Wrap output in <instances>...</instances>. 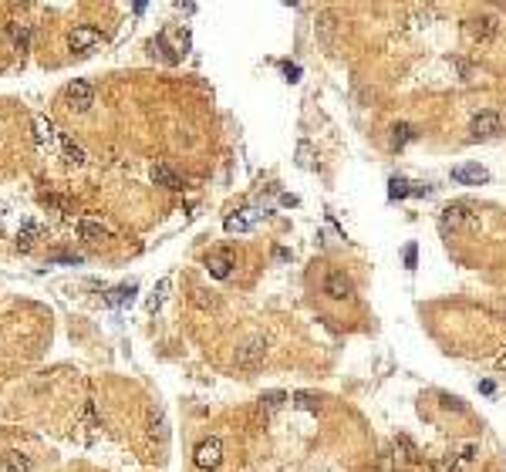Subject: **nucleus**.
Instances as JSON below:
<instances>
[{
    "label": "nucleus",
    "mask_w": 506,
    "mask_h": 472,
    "mask_svg": "<svg viewBox=\"0 0 506 472\" xmlns=\"http://www.w3.org/2000/svg\"><path fill=\"white\" fill-rule=\"evenodd\" d=\"M61 152L65 158L71 162V165H84V149H81L75 139H68V135H61Z\"/></svg>",
    "instance_id": "16"
},
{
    "label": "nucleus",
    "mask_w": 506,
    "mask_h": 472,
    "mask_svg": "<svg viewBox=\"0 0 506 472\" xmlns=\"http://www.w3.org/2000/svg\"><path fill=\"white\" fill-rule=\"evenodd\" d=\"M132 297H135V283L108 290V304H112V307H122V304H132Z\"/></svg>",
    "instance_id": "20"
},
{
    "label": "nucleus",
    "mask_w": 506,
    "mask_h": 472,
    "mask_svg": "<svg viewBox=\"0 0 506 472\" xmlns=\"http://www.w3.org/2000/svg\"><path fill=\"white\" fill-rule=\"evenodd\" d=\"M10 38H14V44H17L21 51H27V44H31V27H27V24H10Z\"/></svg>",
    "instance_id": "23"
},
{
    "label": "nucleus",
    "mask_w": 506,
    "mask_h": 472,
    "mask_svg": "<svg viewBox=\"0 0 506 472\" xmlns=\"http://www.w3.org/2000/svg\"><path fill=\"white\" fill-rule=\"evenodd\" d=\"M284 75H287V81H297L301 78V68L297 64H284Z\"/></svg>",
    "instance_id": "29"
},
{
    "label": "nucleus",
    "mask_w": 506,
    "mask_h": 472,
    "mask_svg": "<svg viewBox=\"0 0 506 472\" xmlns=\"http://www.w3.org/2000/svg\"><path fill=\"white\" fill-rule=\"evenodd\" d=\"M284 401H287V394H284V392H267L264 398H260V412H267V415H271V412H277Z\"/></svg>",
    "instance_id": "24"
},
{
    "label": "nucleus",
    "mask_w": 506,
    "mask_h": 472,
    "mask_svg": "<svg viewBox=\"0 0 506 472\" xmlns=\"http://www.w3.org/2000/svg\"><path fill=\"white\" fill-rule=\"evenodd\" d=\"M264 357H267V341H264V338H246L233 354L240 371H257V368L264 364Z\"/></svg>",
    "instance_id": "2"
},
{
    "label": "nucleus",
    "mask_w": 506,
    "mask_h": 472,
    "mask_svg": "<svg viewBox=\"0 0 506 472\" xmlns=\"http://www.w3.org/2000/svg\"><path fill=\"white\" fill-rule=\"evenodd\" d=\"M165 290H169V280H162V283H159V290L152 294V300H149V311H156L159 304H162V294H165Z\"/></svg>",
    "instance_id": "28"
},
{
    "label": "nucleus",
    "mask_w": 506,
    "mask_h": 472,
    "mask_svg": "<svg viewBox=\"0 0 506 472\" xmlns=\"http://www.w3.org/2000/svg\"><path fill=\"white\" fill-rule=\"evenodd\" d=\"M395 469H398V466H395V456H391V449H385V452L375 459V466H371L368 472H395Z\"/></svg>",
    "instance_id": "25"
},
{
    "label": "nucleus",
    "mask_w": 506,
    "mask_h": 472,
    "mask_svg": "<svg viewBox=\"0 0 506 472\" xmlns=\"http://www.w3.org/2000/svg\"><path fill=\"white\" fill-rule=\"evenodd\" d=\"M469 135L479 139V142L496 139V135H503V118L496 115V112H479V115L469 121Z\"/></svg>",
    "instance_id": "4"
},
{
    "label": "nucleus",
    "mask_w": 506,
    "mask_h": 472,
    "mask_svg": "<svg viewBox=\"0 0 506 472\" xmlns=\"http://www.w3.org/2000/svg\"><path fill=\"white\" fill-rule=\"evenodd\" d=\"M391 456H395V466L402 469V466H419L422 462V452H419V445L409 438V435H398V438H391Z\"/></svg>",
    "instance_id": "7"
},
{
    "label": "nucleus",
    "mask_w": 506,
    "mask_h": 472,
    "mask_svg": "<svg viewBox=\"0 0 506 472\" xmlns=\"http://www.w3.org/2000/svg\"><path fill=\"white\" fill-rule=\"evenodd\" d=\"M442 226L446 230H476L479 213H472V206H466V202H452L442 209Z\"/></svg>",
    "instance_id": "3"
},
{
    "label": "nucleus",
    "mask_w": 506,
    "mask_h": 472,
    "mask_svg": "<svg viewBox=\"0 0 506 472\" xmlns=\"http://www.w3.org/2000/svg\"><path fill=\"white\" fill-rule=\"evenodd\" d=\"M290 405H294V408H304V412H317V408H321V401H317L314 394H308V392L290 394Z\"/></svg>",
    "instance_id": "22"
},
{
    "label": "nucleus",
    "mask_w": 506,
    "mask_h": 472,
    "mask_svg": "<svg viewBox=\"0 0 506 472\" xmlns=\"http://www.w3.org/2000/svg\"><path fill=\"white\" fill-rule=\"evenodd\" d=\"M500 34V21L493 14H479V17H469L466 21V38L476 44H486Z\"/></svg>",
    "instance_id": "5"
},
{
    "label": "nucleus",
    "mask_w": 506,
    "mask_h": 472,
    "mask_svg": "<svg viewBox=\"0 0 506 472\" xmlns=\"http://www.w3.org/2000/svg\"><path fill=\"white\" fill-rule=\"evenodd\" d=\"M428 193H432V189L422 186V182H415V186H412V196H428Z\"/></svg>",
    "instance_id": "31"
},
{
    "label": "nucleus",
    "mask_w": 506,
    "mask_h": 472,
    "mask_svg": "<svg viewBox=\"0 0 506 472\" xmlns=\"http://www.w3.org/2000/svg\"><path fill=\"white\" fill-rule=\"evenodd\" d=\"M297 162H301L304 169H311V165H314V149L308 145V142H301V149H297Z\"/></svg>",
    "instance_id": "26"
},
{
    "label": "nucleus",
    "mask_w": 506,
    "mask_h": 472,
    "mask_svg": "<svg viewBox=\"0 0 506 472\" xmlns=\"http://www.w3.org/2000/svg\"><path fill=\"white\" fill-rule=\"evenodd\" d=\"M230 267H233V263H230V257H227V253H223V257H213V260L206 263V270L216 276V280H227V276H230Z\"/></svg>",
    "instance_id": "19"
},
{
    "label": "nucleus",
    "mask_w": 506,
    "mask_h": 472,
    "mask_svg": "<svg viewBox=\"0 0 506 472\" xmlns=\"http://www.w3.org/2000/svg\"><path fill=\"white\" fill-rule=\"evenodd\" d=\"M68 44H71V51H91V47L102 44V31H95V27H75Z\"/></svg>",
    "instance_id": "12"
},
{
    "label": "nucleus",
    "mask_w": 506,
    "mask_h": 472,
    "mask_svg": "<svg viewBox=\"0 0 506 472\" xmlns=\"http://www.w3.org/2000/svg\"><path fill=\"white\" fill-rule=\"evenodd\" d=\"M78 233H81V239H88V243H102L108 230H105L98 220H81V223H78Z\"/></svg>",
    "instance_id": "15"
},
{
    "label": "nucleus",
    "mask_w": 506,
    "mask_h": 472,
    "mask_svg": "<svg viewBox=\"0 0 506 472\" xmlns=\"http://www.w3.org/2000/svg\"><path fill=\"white\" fill-rule=\"evenodd\" d=\"M51 139H54V125L44 115H38L34 118V142L38 145H51Z\"/></svg>",
    "instance_id": "18"
},
{
    "label": "nucleus",
    "mask_w": 506,
    "mask_h": 472,
    "mask_svg": "<svg viewBox=\"0 0 506 472\" xmlns=\"http://www.w3.org/2000/svg\"><path fill=\"white\" fill-rule=\"evenodd\" d=\"M479 392H483V394H493V392H496V385H493V381H483V385H479Z\"/></svg>",
    "instance_id": "32"
},
{
    "label": "nucleus",
    "mask_w": 506,
    "mask_h": 472,
    "mask_svg": "<svg viewBox=\"0 0 506 472\" xmlns=\"http://www.w3.org/2000/svg\"><path fill=\"white\" fill-rule=\"evenodd\" d=\"M452 179L463 182V186H483V182H490V172H486L483 165L469 162V165H456V169H452Z\"/></svg>",
    "instance_id": "10"
},
{
    "label": "nucleus",
    "mask_w": 506,
    "mask_h": 472,
    "mask_svg": "<svg viewBox=\"0 0 506 472\" xmlns=\"http://www.w3.org/2000/svg\"><path fill=\"white\" fill-rule=\"evenodd\" d=\"M193 462L199 469H216V466L223 462V442H220L216 435H213V438H203V442L196 445Z\"/></svg>",
    "instance_id": "6"
},
{
    "label": "nucleus",
    "mask_w": 506,
    "mask_h": 472,
    "mask_svg": "<svg viewBox=\"0 0 506 472\" xmlns=\"http://www.w3.org/2000/svg\"><path fill=\"white\" fill-rule=\"evenodd\" d=\"M389 196L391 199L412 196V182H409V179H402V176H391V179H389Z\"/></svg>",
    "instance_id": "21"
},
{
    "label": "nucleus",
    "mask_w": 506,
    "mask_h": 472,
    "mask_svg": "<svg viewBox=\"0 0 506 472\" xmlns=\"http://www.w3.org/2000/svg\"><path fill=\"white\" fill-rule=\"evenodd\" d=\"M0 472H31V456H24L17 449H7L0 456Z\"/></svg>",
    "instance_id": "14"
},
{
    "label": "nucleus",
    "mask_w": 506,
    "mask_h": 472,
    "mask_svg": "<svg viewBox=\"0 0 506 472\" xmlns=\"http://www.w3.org/2000/svg\"><path fill=\"white\" fill-rule=\"evenodd\" d=\"M38 239H44V226H41L38 220H27L24 226H21V233H17V250H34L38 246Z\"/></svg>",
    "instance_id": "13"
},
{
    "label": "nucleus",
    "mask_w": 506,
    "mask_h": 472,
    "mask_svg": "<svg viewBox=\"0 0 506 472\" xmlns=\"http://www.w3.org/2000/svg\"><path fill=\"white\" fill-rule=\"evenodd\" d=\"M260 216H264V209H253V206H250V209H240V213H233V216H227L223 230H227V233H246Z\"/></svg>",
    "instance_id": "9"
},
{
    "label": "nucleus",
    "mask_w": 506,
    "mask_h": 472,
    "mask_svg": "<svg viewBox=\"0 0 506 472\" xmlns=\"http://www.w3.org/2000/svg\"><path fill=\"white\" fill-rule=\"evenodd\" d=\"M149 176H152V182H156V186H165V189H172V193H179V189H183V176H179L172 165H165V162H156Z\"/></svg>",
    "instance_id": "11"
},
{
    "label": "nucleus",
    "mask_w": 506,
    "mask_h": 472,
    "mask_svg": "<svg viewBox=\"0 0 506 472\" xmlns=\"http://www.w3.org/2000/svg\"><path fill=\"white\" fill-rule=\"evenodd\" d=\"M196 294H199V297H196L199 307H213V297H206V290H196Z\"/></svg>",
    "instance_id": "30"
},
{
    "label": "nucleus",
    "mask_w": 506,
    "mask_h": 472,
    "mask_svg": "<svg viewBox=\"0 0 506 472\" xmlns=\"http://www.w3.org/2000/svg\"><path fill=\"white\" fill-rule=\"evenodd\" d=\"M415 260H419V246H415V243H409V250H405V267H409V270H415Z\"/></svg>",
    "instance_id": "27"
},
{
    "label": "nucleus",
    "mask_w": 506,
    "mask_h": 472,
    "mask_svg": "<svg viewBox=\"0 0 506 472\" xmlns=\"http://www.w3.org/2000/svg\"><path fill=\"white\" fill-rule=\"evenodd\" d=\"M91 105H95V84H91V81L75 78L68 88H65V108H68V112L84 115Z\"/></svg>",
    "instance_id": "1"
},
{
    "label": "nucleus",
    "mask_w": 506,
    "mask_h": 472,
    "mask_svg": "<svg viewBox=\"0 0 506 472\" xmlns=\"http://www.w3.org/2000/svg\"><path fill=\"white\" fill-rule=\"evenodd\" d=\"M496 368H500V371H506V354L500 357V361H496Z\"/></svg>",
    "instance_id": "33"
},
{
    "label": "nucleus",
    "mask_w": 506,
    "mask_h": 472,
    "mask_svg": "<svg viewBox=\"0 0 506 472\" xmlns=\"http://www.w3.org/2000/svg\"><path fill=\"white\" fill-rule=\"evenodd\" d=\"M412 139H415V128H412V125H405V121H402V125H395V128H391V149H405Z\"/></svg>",
    "instance_id": "17"
},
{
    "label": "nucleus",
    "mask_w": 506,
    "mask_h": 472,
    "mask_svg": "<svg viewBox=\"0 0 506 472\" xmlns=\"http://www.w3.org/2000/svg\"><path fill=\"white\" fill-rule=\"evenodd\" d=\"M324 294L331 300H348L351 294H354V287H351V280L341 270H331V274L324 276Z\"/></svg>",
    "instance_id": "8"
}]
</instances>
